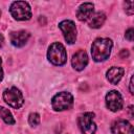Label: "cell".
<instances>
[{
	"mask_svg": "<svg viewBox=\"0 0 134 134\" xmlns=\"http://www.w3.org/2000/svg\"><path fill=\"white\" fill-rule=\"evenodd\" d=\"M130 92L132 94L134 93V89H133V76H131V80H130Z\"/></svg>",
	"mask_w": 134,
	"mask_h": 134,
	"instance_id": "20",
	"label": "cell"
},
{
	"mask_svg": "<svg viewBox=\"0 0 134 134\" xmlns=\"http://www.w3.org/2000/svg\"><path fill=\"white\" fill-rule=\"evenodd\" d=\"M112 41L108 38H98L96 39L91 46L92 59L95 62H102L109 58L112 49Z\"/></svg>",
	"mask_w": 134,
	"mask_h": 134,
	"instance_id": "1",
	"label": "cell"
},
{
	"mask_svg": "<svg viewBox=\"0 0 134 134\" xmlns=\"http://www.w3.org/2000/svg\"><path fill=\"white\" fill-rule=\"evenodd\" d=\"M124 72H125V70L121 67H111L107 71V80L111 84L116 85L121 80V77L124 75Z\"/></svg>",
	"mask_w": 134,
	"mask_h": 134,
	"instance_id": "13",
	"label": "cell"
},
{
	"mask_svg": "<svg viewBox=\"0 0 134 134\" xmlns=\"http://www.w3.org/2000/svg\"><path fill=\"white\" fill-rule=\"evenodd\" d=\"M94 114L92 112H86L82 114L79 119L77 124L82 131V134H94L96 131V125L93 121Z\"/></svg>",
	"mask_w": 134,
	"mask_h": 134,
	"instance_id": "6",
	"label": "cell"
},
{
	"mask_svg": "<svg viewBox=\"0 0 134 134\" xmlns=\"http://www.w3.org/2000/svg\"><path fill=\"white\" fill-rule=\"evenodd\" d=\"M3 44H4V38H3V36L0 34V47H2Z\"/></svg>",
	"mask_w": 134,
	"mask_h": 134,
	"instance_id": "21",
	"label": "cell"
},
{
	"mask_svg": "<svg viewBox=\"0 0 134 134\" xmlns=\"http://www.w3.org/2000/svg\"><path fill=\"white\" fill-rule=\"evenodd\" d=\"M30 35L28 31H25V30H19V31H13L10 32L9 35V39H10V42L14 46L16 47H22L24 46L28 39H29Z\"/></svg>",
	"mask_w": 134,
	"mask_h": 134,
	"instance_id": "12",
	"label": "cell"
},
{
	"mask_svg": "<svg viewBox=\"0 0 134 134\" xmlns=\"http://www.w3.org/2000/svg\"><path fill=\"white\" fill-rule=\"evenodd\" d=\"M129 109H130V116H131V117H133V113H132V110H133V106H130V108H129Z\"/></svg>",
	"mask_w": 134,
	"mask_h": 134,
	"instance_id": "22",
	"label": "cell"
},
{
	"mask_svg": "<svg viewBox=\"0 0 134 134\" xmlns=\"http://www.w3.org/2000/svg\"><path fill=\"white\" fill-rule=\"evenodd\" d=\"M28 122H29V125L32 126V127L38 126L39 122H40V115H39L38 113H36V112L30 113V114H29V117H28Z\"/></svg>",
	"mask_w": 134,
	"mask_h": 134,
	"instance_id": "16",
	"label": "cell"
},
{
	"mask_svg": "<svg viewBox=\"0 0 134 134\" xmlns=\"http://www.w3.org/2000/svg\"><path fill=\"white\" fill-rule=\"evenodd\" d=\"M47 58L50 63H52L55 66H62L67 61V53L65 50V47L63 44L55 42L52 43L47 51Z\"/></svg>",
	"mask_w": 134,
	"mask_h": 134,
	"instance_id": "2",
	"label": "cell"
},
{
	"mask_svg": "<svg viewBox=\"0 0 134 134\" xmlns=\"http://www.w3.org/2000/svg\"><path fill=\"white\" fill-rule=\"evenodd\" d=\"M3 80V69H2V61L0 58V82Z\"/></svg>",
	"mask_w": 134,
	"mask_h": 134,
	"instance_id": "19",
	"label": "cell"
},
{
	"mask_svg": "<svg viewBox=\"0 0 134 134\" xmlns=\"http://www.w3.org/2000/svg\"><path fill=\"white\" fill-rule=\"evenodd\" d=\"M9 12L14 19L19 21L29 20L31 18V8L25 1H15L9 7Z\"/></svg>",
	"mask_w": 134,
	"mask_h": 134,
	"instance_id": "3",
	"label": "cell"
},
{
	"mask_svg": "<svg viewBox=\"0 0 134 134\" xmlns=\"http://www.w3.org/2000/svg\"><path fill=\"white\" fill-rule=\"evenodd\" d=\"M133 6H134V2L133 1H126L125 2V9H126V13L128 14V15H133V13H134V8H133Z\"/></svg>",
	"mask_w": 134,
	"mask_h": 134,
	"instance_id": "17",
	"label": "cell"
},
{
	"mask_svg": "<svg viewBox=\"0 0 134 134\" xmlns=\"http://www.w3.org/2000/svg\"><path fill=\"white\" fill-rule=\"evenodd\" d=\"M113 134H133V126L125 119H117L111 126Z\"/></svg>",
	"mask_w": 134,
	"mask_h": 134,
	"instance_id": "9",
	"label": "cell"
},
{
	"mask_svg": "<svg viewBox=\"0 0 134 134\" xmlns=\"http://www.w3.org/2000/svg\"><path fill=\"white\" fill-rule=\"evenodd\" d=\"M59 27L62 30L64 38L68 44H73L76 40V27L73 21L64 20L59 23Z\"/></svg>",
	"mask_w": 134,
	"mask_h": 134,
	"instance_id": "7",
	"label": "cell"
},
{
	"mask_svg": "<svg viewBox=\"0 0 134 134\" xmlns=\"http://www.w3.org/2000/svg\"><path fill=\"white\" fill-rule=\"evenodd\" d=\"M94 13V5L91 2L81 4L76 10V17L80 21H88Z\"/></svg>",
	"mask_w": 134,
	"mask_h": 134,
	"instance_id": "11",
	"label": "cell"
},
{
	"mask_svg": "<svg viewBox=\"0 0 134 134\" xmlns=\"http://www.w3.org/2000/svg\"><path fill=\"white\" fill-rule=\"evenodd\" d=\"M71 64L75 70H77V71L83 70L88 64L87 52L85 50H79L77 52H75L71 59Z\"/></svg>",
	"mask_w": 134,
	"mask_h": 134,
	"instance_id": "10",
	"label": "cell"
},
{
	"mask_svg": "<svg viewBox=\"0 0 134 134\" xmlns=\"http://www.w3.org/2000/svg\"><path fill=\"white\" fill-rule=\"evenodd\" d=\"M3 99L8 106L15 109H19L24 103L22 92L17 87H10L5 89L3 92Z\"/></svg>",
	"mask_w": 134,
	"mask_h": 134,
	"instance_id": "5",
	"label": "cell"
},
{
	"mask_svg": "<svg viewBox=\"0 0 134 134\" xmlns=\"http://www.w3.org/2000/svg\"><path fill=\"white\" fill-rule=\"evenodd\" d=\"M73 104V96L71 93L63 91L57 93L51 99V106L55 111H64L69 109Z\"/></svg>",
	"mask_w": 134,
	"mask_h": 134,
	"instance_id": "4",
	"label": "cell"
},
{
	"mask_svg": "<svg viewBox=\"0 0 134 134\" xmlns=\"http://www.w3.org/2000/svg\"><path fill=\"white\" fill-rule=\"evenodd\" d=\"M0 117L7 125H14L15 124V119H14L12 113L5 107H0Z\"/></svg>",
	"mask_w": 134,
	"mask_h": 134,
	"instance_id": "15",
	"label": "cell"
},
{
	"mask_svg": "<svg viewBox=\"0 0 134 134\" xmlns=\"http://www.w3.org/2000/svg\"><path fill=\"white\" fill-rule=\"evenodd\" d=\"M124 100L121 94L116 90H111L106 95V106L109 110L116 112L122 108Z\"/></svg>",
	"mask_w": 134,
	"mask_h": 134,
	"instance_id": "8",
	"label": "cell"
},
{
	"mask_svg": "<svg viewBox=\"0 0 134 134\" xmlns=\"http://www.w3.org/2000/svg\"><path fill=\"white\" fill-rule=\"evenodd\" d=\"M125 38H126L127 40H129L130 42H132V41H133V39H134V29H133L132 27H131V28H129V29L126 31Z\"/></svg>",
	"mask_w": 134,
	"mask_h": 134,
	"instance_id": "18",
	"label": "cell"
},
{
	"mask_svg": "<svg viewBox=\"0 0 134 134\" xmlns=\"http://www.w3.org/2000/svg\"><path fill=\"white\" fill-rule=\"evenodd\" d=\"M0 15H1V12H0Z\"/></svg>",
	"mask_w": 134,
	"mask_h": 134,
	"instance_id": "23",
	"label": "cell"
},
{
	"mask_svg": "<svg viewBox=\"0 0 134 134\" xmlns=\"http://www.w3.org/2000/svg\"><path fill=\"white\" fill-rule=\"evenodd\" d=\"M106 20V15L103 12H97L88 20V25L91 28H99Z\"/></svg>",
	"mask_w": 134,
	"mask_h": 134,
	"instance_id": "14",
	"label": "cell"
}]
</instances>
